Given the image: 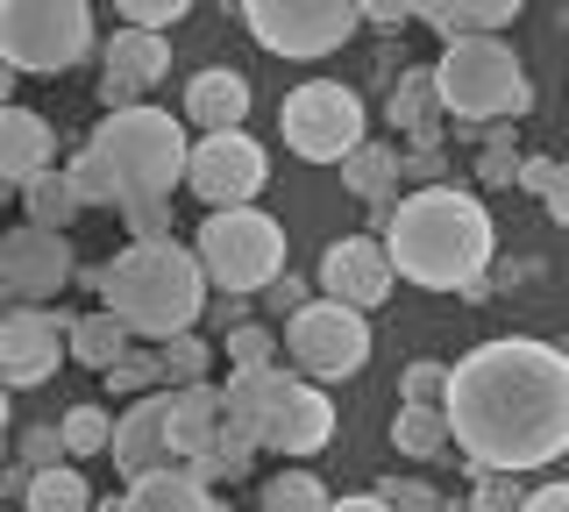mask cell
<instances>
[{
	"instance_id": "2",
	"label": "cell",
	"mask_w": 569,
	"mask_h": 512,
	"mask_svg": "<svg viewBox=\"0 0 569 512\" xmlns=\"http://www.w3.org/2000/svg\"><path fill=\"white\" fill-rule=\"evenodd\" d=\"M491 250H498L491 207L462 185L399 192V207L385 214V263L391 278L420 292H470L491 271Z\"/></svg>"
},
{
	"instance_id": "13",
	"label": "cell",
	"mask_w": 569,
	"mask_h": 512,
	"mask_svg": "<svg viewBox=\"0 0 569 512\" xmlns=\"http://www.w3.org/2000/svg\"><path fill=\"white\" fill-rule=\"evenodd\" d=\"M71 278H79V257H71L64 235H43V228L0 235V299L8 307H50Z\"/></svg>"
},
{
	"instance_id": "39",
	"label": "cell",
	"mask_w": 569,
	"mask_h": 512,
	"mask_svg": "<svg viewBox=\"0 0 569 512\" xmlns=\"http://www.w3.org/2000/svg\"><path fill=\"white\" fill-rule=\"evenodd\" d=\"M477 179L485 185H520V150L506 143V129L485 135V157H477Z\"/></svg>"
},
{
	"instance_id": "49",
	"label": "cell",
	"mask_w": 569,
	"mask_h": 512,
	"mask_svg": "<svg viewBox=\"0 0 569 512\" xmlns=\"http://www.w3.org/2000/svg\"><path fill=\"white\" fill-rule=\"evenodd\" d=\"M8 93H14V72H8V64H0V108H14Z\"/></svg>"
},
{
	"instance_id": "36",
	"label": "cell",
	"mask_w": 569,
	"mask_h": 512,
	"mask_svg": "<svg viewBox=\"0 0 569 512\" xmlns=\"http://www.w3.org/2000/svg\"><path fill=\"white\" fill-rule=\"evenodd\" d=\"M64 179H71V192H79V207H114V179L100 171V157L93 150H79L64 164Z\"/></svg>"
},
{
	"instance_id": "15",
	"label": "cell",
	"mask_w": 569,
	"mask_h": 512,
	"mask_svg": "<svg viewBox=\"0 0 569 512\" xmlns=\"http://www.w3.org/2000/svg\"><path fill=\"white\" fill-rule=\"evenodd\" d=\"M313 285H320V299H335V307H349V313H363V321H370V307H385V299H391L385 242H370V235L328 242V257H320Z\"/></svg>"
},
{
	"instance_id": "25",
	"label": "cell",
	"mask_w": 569,
	"mask_h": 512,
	"mask_svg": "<svg viewBox=\"0 0 569 512\" xmlns=\"http://www.w3.org/2000/svg\"><path fill=\"white\" fill-rule=\"evenodd\" d=\"M129 349H136V334L121 328L114 313H79V321H71V342H64V357H71V363H86V370H100V378H107V370H114L121 357H129Z\"/></svg>"
},
{
	"instance_id": "14",
	"label": "cell",
	"mask_w": 569,
	"mask_h": 512,
	"mask_svg": "<svg viewBox=\"0 0 569 512\" xmlns=\"http://www.w3.org/2000/svg\"><path fill=\"white\" fill-rule=\"evenodd\" d=\"M71 342V313L58 307H8L0 313V384L8 392H29V384H50L64 363Z\"/></svg>"
},
{
	"instance_id": "48",
	"label": "cell",
	"mask_w": 569,
	"mask_h": 512,
	"mask_svg": "<svg viewBox=\"0 0 569 512\" xmlns=\"http://www.w3.org/2000/svg\"><path fill=\"white\" fill-rule=\"evenodd\" d=\"M548 171H556V157H520V185H527V192H541Z\"/></svg>"
},
{
	"instance_id": "41",
	"label": "cell",
	"mask_w": 569,
	"mask_h": 512,
	"mask_svg": "<svg viewBox=\"0 0 569 512\" xmlns=\"http://www.w3.org/2000/svg\"><path fill=\"white\" fill-rule=\"evenodd\" d=\"M399 185H413V192L449 185V157H441V150H406L399 157Z\"/></svg>"
},
{
	"instance_id": "19",
	"label": "cell",
	"mask_w": 569,
	"mask_h": 512,
	"mask_svg": "<svg viewBox=\"0 0 569 512\" xmlns=\"http://www.w3.org/2000/svg\"><path fill=\"white\" fill-rule=\"evenodd\" d=\"M186 121H200L207 135H236L249 121V79L228 72V64H213L186 86Z\"/></svg>"
},
{
	"instance_id": "11",
	"label": "cell",
	"mask_w": 569,
	"mask_h": 512,
	"mask_svg": "<svg viewBox=\"0 0 569 512\" xmlns=\"http://www.w3.org/2000/svg\"><path fill=\"white\" fill-rule=\"evenodd\" d=\"M242 22H249V37L271 50V58H299V64L342 50L356 29H363L349 0H249Z\"/></svg>"
},
{
	"instance_id": "43",
	"label": "cell",
	"mask_w": 569,
	"mask_h": 512,
	"mask_svg": "<svg viewBox=\"0 0 569 512\" xmlns=\"http://www.w3.org/2000/svg\"><path fill=\"white\" fill-rule=\"evenodd\" d=\"M263 299H271V307L284 313V321H292V313H299V307H313V292H307V278H292V271H284V278H278V285H271V292H263Z\"/></svg>"
},
{
	"instance_id": "32",
	"label": "cell",
	"mask_w": 569,
	"mask_h": 512,
	"mask_svg": "<svg viewBox=\"0 0 569 512\" xmlns=\"http://www.w3.org/2000/svg\"><path fill=\"white\" fill-rule=\"evenodd\" d=\"M278 363V334L257 328V321H236L228 328V370H271Z\"/></svg>"
},
{
	"instance_id": "21",
	"label": "cell",
	"mask_w": 569,
	"mask_h": 512,
	"mask_svg": "<svg viewBox=\"0 0 569 512\" xmlns=\"http://www.w3.org/2000/svg\"><path fill=\"white\" fill-rule=\"evenodd\" d=\"M413 22L441 29L449 43H470V37H506L520 22V0H435V8H413Z\"/></svg>"
},
{
	"instance_id": "6",
	"label": "cell",
	"mask_w": 569,
	"mask_h": 512,
	"mask_svg": "<svg viewBox=\"0 0 569 512\" xmlns=\"http://www.w3.org/2000/svg\"><path fill=\"white\" fill-rule=\"evenodd\" d=\"M435 100L441 114L456 121H485V129H506L533 108V86L520 72L506 37H470V43H449L435 64Z\"/></svg>"
},
{
	"instance_id": "50",
	"label": "cell",
	"mask_w": 569,
	"mask_h": 512,
	"mask_svg": "<svg viewBox=\"0 0 569 512\" xmlns=\"http://www.w3.org/2000/svg\"><path fill=\"white\" fill-rule=\"evenodd\" d=\"M0 434H8V384H0ZM0 455H8V449H0Z\"/></svg>"
},
{
	"instance_id": "51",
	"label": "cell",
	"mask_w": 569,
	"mask_h": 512,
	"mask_svg": "<svg viewBox=\"0 0 569 512\" xmlns=\"http://www.w3.org/2000/svg\"><path fill=\"white\" fill-rule=\"evenodd\" d=\"M8 200H14V192H8V185H0V214H8Z\"/></svg>"
},
{
	"instance_id": "46",
	"label": "cell",
	"mask_w": 569,
	"mask_h": 512,
	"mask_svg": "<svg viewBox=\"0 0 569 512\" xmlns=\"http://www.w3.org/2000/svg\"><path fill=\"white\" fill-rule=\"evenodd\" d=\"M520 512H569V484H541V491H527Z\"/></svg>"
},
{
	"instance_id": "34",
	"label": "cell",
	"mask_w": 569,
	"mask_h": 512,
	"mask_svg": "<svg viewBox=\"0 0 569 512\" xmlns=\"http://www.w3.org/2000/svg\"><path fill=\"white\" fill-rule=\"evenodd\" d=\"M186 14H192L186 0H121V29H142V37H164Z\"/></svg>"
},
{
	"instance_id": "28",
	"label": "cell",
	"mask_w": 569,
	"mask_h": 512,
	"mask_svg": "<svg viewBox=\"0 0 569 512\" xmlns=\"http://www.w3.org/2000/svg\"><path fill=\"white\" fill-rule=\"evenodd\" d=\"M391 449L413 455V463H441V455H456L449 449V420L427 413V405H399V420H391Z\"/></svg>"
},
{
	"instance_id": "27",
	"label": "cell",
	"mask_w": 569,
	"mask_h": 512,
	"mask_svg": "<svg viewBox=\"0 0 569 512\" xmlns=\"http://www.w3.org/2000/svg\"><path fill=\"white\" fill-rule=\"evenodd\" d=\"M22 512H93V484L79 476V463L36 470L22 484Z\"/></svg>"
},
{
	"instance_id": "38",
	"label": "cell",
	"mask_w": 569,
	"mask_h": 512,
	"mask_svg": "<svg viewBox=\"0 0 569 512\" xmlns=\"http://www.w3.org/2000/svg\"><path fill=\"white\" fill-rule=\"evenodd\" d=\"M14 455H22L29 476H36V470H58V463H64V434L50 428V420H36V428H22V449H14Z\"/></svg>"
},
{
	"instance_id": "20",
	"label": "cell",
	"mask_w": 569,
	"mask_h": 512,
	"mask_svg": "<svg viewBox=\"0 0 569 512\" xmlns=\"http://www.w3.org/2000/svg\"><path fill=\"white\" fill-rule=\"evenodd\" d=\"M171 463H192V455L213 449V434H221V392L213 384H186V392H171Z\"/></svg>"
},
{
	"instance_id": "37",
	"label": "cell",
	"mask_w": 569,
	"mask_h": 512,
	"mask_svg": "<svg viewBox=\"0 0 569 512\" xmlns=\"http://www.w3.org/2000/svg\"><path fill=\"white\" fill-rule=\"evenodd\" d=\"M378 499H385L391 512H449V499H441L435 484H420V476H385Z\"/></svg>"
},
{
	"instance_id": "44",
	"label": "cell",
	"mask_w": 569,
	"mask_h": 512,
	"mask_svg": "<svg viewBox=\"0 0 569 512\" xmlns=\"http://www.w3.org/2000/svg\"><path fill=\"white\" fill-rule=\"evenodd\" d=\"M541 207H548V221H562L569 228V164L548 171V185H541Z\"/></svg>"
},
{
	"instance_id": "47",
	"label": "cell",
	"mask_w": 569,
	"mask_h": 512,
	"mask_svg": "<svg viewBox=\"0 0 569 512\" xmlns=\"http://www.w3.org/2000/svg\"><path fill=\"white\" fill-rule=\"evenodd\" d=\"M328 512H391L378 491H349V499H328Z\"/></svg>"
},
{
	"instance_id": "30",
	"label": "cell",
	"mask_w": 569,
	"mask_h": 512,
	"mask_svg": "<svg viewBox=\"0 0 569 512\" xmlns=\"http://www.w3.org/2000/svg\"><path fill=\"white\" fill-rule=\"evenodd\" d=\"M257 512H328V484L313 470H278L257 491Z\"/></svg>"
},
{
	"instance_id": "42",
	"label": "cell",
	"mask_w": 569,
	"mask_h": 512,
	"mask_svg": "<svg viewBox=\"0 0 569 512\" xmlns=\"http://www.w3.org/2000/svg\"><path fill=\"white\" fill-rule=\"evenodd\" d=\"M129 242H171V207H121Z\"/></svg>"
},
{
	"instance_id": "22",
	"label": "cell",
	"mask_w": 569,
	"mask_h": 512,
	"mask_svg": "<svg viewBox=\"0 0 569 512\" xmlns=\"http://www.w3.org/2000/svg\"><path fill=\"white\" fill-rule=\"evenodd\" d=\"M121 512H236V505H213V491H200L186 470H150L121 491Z\"/></svg>"
},
{
	"instance_id": "31",
	"label": "cell",
	"mask_w": 569,
	"mask_h": 512,
	"mask_svg": "<svg viewBox=\"0 0 569 512\" xmlns=\"http://www.w3.org/2000/svg\"><path fill=\"white\" fill-rule=\"evenodd\" d=\"M58 434H64V455H71V463H86V455H107L114 420H107L100 405H71V413L58 420Z\"/></svg>"
},
{
	"instance_id": "26",
	"label": "cell",
	"mask_w": 569,
	"mask_h": 512,
	"mask_svg": "<svg viewBox=\"0 0 569 512\" xmlns=\"http://www.w3.org/2000/svg\"><path fill=\"white\" fill-rule=\"evenodd\" d=\"M22 214H29V228H43V235H64V221H79L86 207H79V192H71V179L50 164L43 179L22 185Z\"/></svg>"
},
{
	"instance_id": "1",
	"label": "cell",
	"mask_w": 569,
	"mask_h": 512,
	"mask_svg": "<svg viewBox=\"0 0 569 512\" xmlns=\"http://www.w3.org/2000/svg\"><path fill=\"white\" fill-rule=\"evenodd\" d=\"M449 449L470 470L527 476L569 455V357L533 334L477 342L441 392Z\"/></svg>"
},
{
	"instance_id": "4",
	"label": "cell",
	"mask_w": 569,
	"mask_h": 512,
	"mask_svg": "<svg viewBox=\"0 0 569 512\" xmlns=\"http://www.w3.org/2000/svg\"><path fill=\"white\" fill-rule=\"evenodd\" d=\"M221 392V428L242 434L249 449H278V455H320L335 441V399L307 384L299 370H228Z\"/></svg>"
},
{
	"instance_id": "35",
	"label": "cell",
	"mask_w": 569,
	"mask_h": 512,
	"mask_svg": "<svg viewBox=\"0 0 569 512\" xmlns=\"http://www.w3.org/2000/svg\"><path fill=\"white\" fill-rule=\"evenodd\" d=\"M441 392H449V363H406L399 405H427V413H441Z\"/></svg>"
},
{
	"instance_id": "16",
	"label": "cell",
	"mask_w": 569,
	"mask_h": 512,
	"mask_svg": "<svg viewBox=\"0 0 569 512\" xmlns=\"http://www.w3.org/2000/svg\"><path fill=\"white\" fill-rule=\"evenodd\" d=\"M164 72H171V43H164V37L114 29V43L100 50V100H107V114L142 108V93H150V86L164 79Z\"/></svg>"
},
{
	"instance_id": "40",
	"label": "cell",
	"mask_w": 569,
	"mask_h": 512,
	"mask_svg": "<svg viewBox=\"0 0 569 512\" xmlns=\"http://www.w3.org/2000/svg\"><path fill=\"white\" fill-rule=\"evenodd\" d=\"M520 476H491V470H477V491H470V505L462 512H520Z\"/></svg>"
},
{
	"instance_id": "23",
	"label": "cell",
	"mask_w": 569,
	"mask_h": 512,
	"mask_svg": "<svg viewBox=\"0 0 569 512\" xmlns=\"http://www.w3.org/2000/svg\"><path fill=\"white\" fill-rule=\"evenodd\" d=\"M391 129L413 135V150H441V100H435V72H399L391 86Z\"/></svg>"
},
{
	"instance_id": "12",
	"label": "cell",
	"mask_w": 569,
	"mask_h": 512,
	"mask_svg": "<svg viewBox=\"0 0 569 512\" xmlns=\"http://www.w3.org/2000/svg\"><path fill=\"white\" fill-rule=\"evenodd\" d=\"M263 179H271V157H263L257 135H200V143L186 150V185L200 192V200L213 207V214H236V207H249L263 192Z\"/></svg>"
},
{
	"instance_id": "10",
	"label": "cell",
	"mask_w": 569,
	"mask_h": 512,
	"mask_svg": "<svg viewBox=\"0 0 569 512\" xmlns=\"http://www.w3.org/2000/svg\"><path fill=\"white\" fill-rule=\"evenodd\" d=\"M284 357L307 384H335V378H356L370 363V321L335 299H313L284 321Z\"/></svg>"
},
{
	"instance_id": "18",
	"label": "cell",
	"mask_w": 569,
	"mask_h": 512,
	"mask_svg": "<svg viewBox=\"0 0 569 512\" xmlns=\"http://www.w3.org/2000/svg\"><path fill=\"white\" fill-rule=\"evenodd\" d=\"M50 164H58V135H50V121L29 114V108H0V185L22 192L29 179H43Z\"/></svg>"
},
{
	"instance_id": "9",
	"label": "cell",
	"mask_w": 569,
	"mask_h": 512,
	"mask_svg": "<svg viewBox=\"0 0 569 512\" xmlns=\"http://www.w3.org/2000/svg\"><path fill=\"white\" fill-rule=\"evenodd\" d=\"M278 135H284V150L307 157V164H342V157L363 143V100H356L342 79H307V86L284 93Z\"/></svg>"
},
{
	"instance_id": "17",
	"label": "cell",
	"mask_w": 569,
	"mask_h": 512,
	"mask_svg": "<svg viewBox=\"0 0 569 512\" xmlns=\"http://www.w3.org/2000/svg\"><path fill=\"white\" fill-rule=\"evenodd\" d=\"M164 420H171V392H150V399H136L129 413L114 420V441H107V455H114V470L129 476H150V470H171V434H164Z\"/></svg>"
},
{
	"instance_id": "5",
	"label": "cell",
	"mask_w": 569,
	"mask_h": 512,
	"mask_svg": "<svg viewBox=\"0 0 569 512\" xmlns=\"http://www.w3.org/2000/svg\"><path fill=\"white\" fill-rule=\"evenodd\" d=\"M86 150L100 157V171L114 179V214L121 207H171V192L186 185V129L164 108H121L107 114Z\"/></svg>"
},
{
	"instance_id": "33",
	"label": "cell",
	"mask_w": 569,
	"mask_h": 512,
	"mask_svg": "<svg viewBox=\"0 0 569 512\" xmlns=\"http://www.w3.org/2000/svg\"><path fill=\"white\" fill-rule=\"evenodd\" d=\"M107 392H121V399H150L157 392V349H129L114 370H107Z\"/></svg>"
},
{
	"instance_id": "3",
	"label": "cell",
	"mask_w": 569,
	"mask_h": 512,
	"mask_svg": "<svg viewBox=\"0 0 569 512\" xmlns=\"http://www.w3.org/2000/svg\"><path fill=\"white\" fill-rule=\"evenodd\" d=\"M79 285H93L100 313H114L129 334H142L157 349L171 334H192V321L207 313V278L186 242H129L114 263L79 271Z\"/></svg>"
},
{
	"instance_id": "24",
	"label": "cell",
	"mask_w": 569,
	"mask_h": 512,
	"mask_svg": "<svg viewBox=\"0 0 569 512\" xmlns=\"http://www.w3.org/2000/svg\"><path fill=\"white\" fill-rule=\"evenodd\" d=\"M342 185L356 192V200H370L378 214H391L399 207V150H385V143H356L349 157H342Z\"/></svg>"
},
{
	"instance_id": "8",
	"label": "cell",
	"mask_w": 569,
	"mask_h": 512,
	"mask_svg": "<svg viewBox=\"0 0 569 512\" xmlns=\"http://www.w3.org/2000/svg\"><path fill=\"white\" fill-rule=\"evenodd\" d=\"M93 50V8L86 0H0V64L8 72L58 79Z\"/></svg>"
},
{
	"instance_id": "45",
	"label": "cell",
	"mask_w": 569,
	"mask_h": 512,
	"mask_svg": "<svg viewBox=\"0 0 569 512\" xmlns=\"http://www.w3.org/2000/svg\"><path fill=\"white\" fill-rule=\"evenodd\" d=\"M356 22H370V29H406V22H413V8H391V0H378V8H356Z\"/></svg>"
},
{
	"instance_id": "29",
	"label": "cell",
	"mask_w": 569,
	"mask_h": 512,
	"mask_svg": "<svg viewBox=\"0 0 569 512\" xmlns=\"http://www.w3.org/2000/svg\"><path fill=\"white\" fill-rule=\"evenodd\" d=\"M207 363H213V342H207V334H171V342L157 349V384H171V392L207 384Z\"/></svg>"
},
{
	"instance_id": "7",
	"label": "cell",
	"mask_w": 569,
	"mask_h": 512,
	"mask_svg": "<svg viewBox=\"0 0 569 512\" xmlns=\"http://www.w3.org/2000/svg\"><path fill=\"white\" fill-rule=\"evenodd\" d=\"M192 263L213 292H271L284 278V228L263 207H236V214H207L192 235Z\"/></svg>"
}]
</instances>
